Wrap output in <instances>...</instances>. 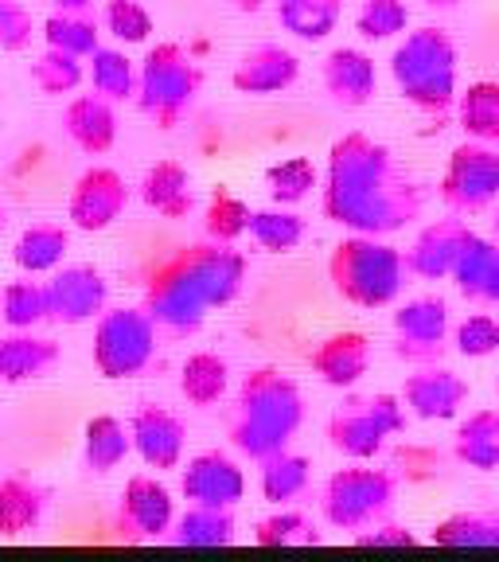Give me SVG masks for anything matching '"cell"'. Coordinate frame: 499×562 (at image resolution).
Returning <instances> with one entry per match:
<instances>
[{
	"label": "cell",
	"instance_id": "cell-24",
	"mask_svg": "<svg viewBox=\"0 0 499 562\" xmlns=\"http://www.w3.org/2000/svg\"><path fill=\"white\" fill-rule=\"evenodd\" d=\"M117 102H110V98H102L98 90H90V94H79L70 98L67 110H63V130H67V137L79 145L87 157H105V153L114 149L117 140Z\"/></svg>",
	"mask_w": 499,
	"mask_h": 562
},
{
	"label": "cell",
	"instance_id": "cell-51",
	"mask_svg": "<svg viewBox=\"0 0 499 562\" xmlns=\"http://www.w3.org/2000/svg\"><path fill=\"white\" fill-rule=\"evenodd\" d=\"M59 12H94V0H52Z\"/></svg>",
	"mask_w": 499,
	"mask_h": 562
},
{
	"label": "cell",
	"instance_id": "cell-50",
	"mask_svg": "<svg viewBox=\"0 0 499 562\" xmlns=\"http://www.w3.org/2000/svg\"><path fill=\"white\" fill-rule=\"evenodd\" d=\"M355 547H418V536L402 524H375L367 531H355Z\"/></svg>",
	"mask_w": 499,
	"mask_h": 562
},
{
	"label": "cell",
	"instance_id": "cell-1",
	"mask_svg": "<svg viewBox=\"0 0 499 562\" xmlns=\"http://www.w3.org/2000/svg\"><path fill=\"white\" fill-rule=\"evenodd\" d=\"M325 220L355 235H395L421 220L426 184L367 133H343L332 140L320 188Z\"/></svg>",
	"mask_w": 499,
	"mask_h": 562
},
{
	"label": "cell",
	"instance_id": "cell-22",
	"mask_svg": "<svg viewBox=\"0 0 499 562\" xmlns=\"http://www.w3.org/2000/svg\"><path fill=\"white\" fill-rule=\"evenodd\" d=\"M386 430L378 426V418L371 414L367 395H351L328 418V446L348 461H375L386 449Z\"/></svg>",
	"mask_w": 499,
	"mask_h": 562
},
{
	"label": "cell",
	"instance_id": "cell-38",
	"mask_svg": "<svg viewBox=\"0 0 499 562\" xmlns=\"http://www.w3.org/2000/svg\"><path fill=\"white\" fill-rule=\"evenodd\" d=\"M44 44L59 47V52L79 55V59H90V55L102 47V24L94 20V12H59L44 20Z\"/></svg>",
	"mask_w": 499,
	"mask_h": 562
},
{
	"label": "cell",
	"instance_id": "cell-6",
	"mask_svg": "<svg viewBox=\"0 0 499 562\" xmlns=\"http://www.w3.org/2000/svg\"><path fill=\"white\" fill-rule=\"evenodd\" d=\"M160 328L145 308H105L94 321V344H90V360H94L102 379H137L157 360Z\"/></svg>",
	"mask_w": 499,
	"mask_h": 562
},
{
	"label": "cell",
	"instance_id": "cell-33",
	"mask_svg": "<svg viewBox=\"0 0 499 562\" xmlns=\"http://www.w3.org/2000/svg\"><path fill=\"white\" fill-rule=\"evenodd\" d=\"M168 543H175V547H230L235 543V508L192 504L184 516H175Z\"/></svg>",
	"mask_w": 499,
	"mask_h": 562
},
{
	"label": "cell",
	"instance_id": "cell-5",
	"mask_svg": "<svg viewBox=\"0 0 499 562\" xmlns=\"http://www.w3.org/2000/svg\"><path fill=\"white\" fill-rule=\"evenodd\" d=\"M203 90V70L200 63L188 55L184 44L165 40V44L149 47V55L137 67V110L149 122H157V130H175L192 114L195 98Z\"/></svg>",
	"mask_w": 499,
	"mask_h": 562
},
{
	"label": "cell",
	"instance_id": "cell-20",
	"mask_svg": "<svg viewBox=\"0 0 499 562\" xmlns=\"http://www.w3.org/2000/svg\"><path fill=\"white\" fill-rule=\"evenodd\" d=\"M320 82H325V94L332 105L363 110L378 94L375 59L367 52H360V47H336V52H328L325 67H320Z\"/></svg>",
	"mask_w": 499,
	"mask_h": 562
},
{
	"label": "cell",
	"instance_id": "cell-8",
	"mask_svg": "<svg viewBox=\"0 0 499 562\" xmlns=\"http://www.w3.org/2000/svg\"><path fill=\"white\" fill-rule=\"evenodd\" d=\"M140 308L157 321L160 336H172V340H188L203 328L207 321V297H203L200 281L192 278L184 255H172L168 262H160L157 270L145 281V297Z\"/></svg>",
	"mask_w": 499,
	"mask_h": 562
},
{
	"label": "cell",
	"instance_id": "cell-27",
	"mask_svg": "<svg viewBox=\"0 0 499 562\" xmlns=\"http://www.w3.org/2000/svg\"><path fill=\"white\" fill-rule=\"evenodd\" d=\"M140 200L145 207L165 215V220H188L195 211L192 172L180 160H157L140 180Z\"/></svg>",
	"mask_w": 499,
	"mask_h": 562
},
{
	"label": "cell",
	"instance_id": "cell-55",
	"mask_svg": "<svg viewBox=\"0 0 499 562\" xmlns=\"http://www.w3.org/2000/svg\"><path fill=\"white\" fill-rule=\"evenodd\" d=\"M491 235L499 238V207H496V215H491Z\"/></svg>",
	"mask_w": 499,
	"mask_h": 562
},
{
	"label": "cell",
	"instance_id": "cell-48",
	"mask_svg": "<svg viewBox=\"0 0 499 562\" xmlns=\"http://www.w3.org/2000/svg\"><path fill=\"white\" fill-rule=\"evenodd\" d=\"M32 12L20 0H0V52H24L32 44Z\"/></svg>",
	"mask_w": 499,
	"mask_h": 562
},
{
	"label": "cell",
	"instance_id": "cell-11",
	"mask_svg": "<svg viewBox=\"0 0 499 562\" xmlns=\"http://www.w3.org/2000/svg\"><path fill=\"white\" fill-rule=\"evenodd\" d=\"M175 524V504L172 492L160 476L137 473L125 481L122 501H117V531L129 543H160L172 536Z\"/></svg>",
	"mask_w": 499,
	"mask_h": 562
},
{
	"label": "cell",
	"instance_id": "cell-7",
	"mask_svg": "<svg viewBox=\"0 0 499 562\" xmlns=\"http://www.w3.org/2000/svg\"><path fill=\"white\" fill-rule=\"evenodd\" d=\"M398 501V476L386 469H367L355 461L351 469H336L325 481L320 512L336 531H367L383 524Z\"/></svg>",
	"mask_w": 499,
	"mask_h": 562
},
{
	"label": "cell",
	"instance_id": "cell-2",
	"mask_svg": "<svg viewBox=\"0 0 499 562\" xmlns=\"http://www.w3.org/2000/svg\"><path fill=\"white\" fill-rule=\"evenodd\" d=\"M305 422V395L277 368H254L238 383L235 406L227 414V438L242 457L262 465L265 457L290 449Z\"/></svg>",
	"mask_w": 499,
	"mask_h": 562
},
{
	"label": "cell",
	"instance_id": "cell-45",
	"mask_svg": "<svg viewBox=\"0 0 499 562\" xmlns=\"http://www.w3.org/2000/svg\"><path fill=\"white\" fill-rule=\"evenodd\" d=\"M254 543L258 547H293V543H320V536H316L313 519H308L305 512L285 504V508L273 512V516L258 519Z\"/></svg>",
	"mask_w": 499,
	"mask_h": 562
},
{
	"label": "cell",
	"instance_id": "cell-43",
	"mask_svg": "<svg viewBox=\"0 0 499 562\" xmlns=\"http://www.w3.org/2000/svg\"><path fill=\"white\" fill-rule=\"evenodd\" d=\"M320 184V172L308 157H290L281 165L265 168V188H270V200L281 207H297L300 200L313 195V188Z\"/></svg>",
	"mask_w": 499,
	"mask_h": 562
},
{
	"label": "cell",
	"instance_id": "cell-26",
	"mask_svg": "<svg viewBox=\"0 0 499 562\" xmlns=\"http://www.w3.org/2000/svg\"><path fill=\"white\" fill-rule=\"evenodd\" d=\"M47 516V488L24 473L0 476V536L20 539L44 524Z\"/></svg>",
	"mask_w": 499,
	"mask_h": 562
},
{
	"label": "cell",
	"instance_id": "cell-15",
	"mask_svg": "<svg viewBox=\"0 0 499 562\" xmlns=\"http://www.w3.org/2000/svg\"><path fill=\"white\" fill-rule=\"evenodd\" d=\"M473 386L465 375L441 368V363H421L413 375H406L402 383V403L410 411V418L421 422H449L465 411Z\"/></svg>",
	"mask_w": 499,
	"mask_h": 562
},
{
	"label": "cell",
	"instance_id": "cell-3",
	"mask_svg": "<svg viewBox=\"0 0 499 562\" xmlns=\"http://www.w3.org/2000/svg\"><path fill=\"white\" fill-rule=\"evenodd\" d=\"M406 255L378 235H355L332 246L328 255V281L340 301L355 308H386L395 305L406 285Z\"/></svg>",
	"mask_w": 499,
	"mask_h": 562
},
{
	"label": "cell",
	"instance_id": "cell-21",
	"mask_svg": "<svg viewBox=\"0 0 499 562\" xmlns=\"http://www.w3.org/2000/svg\"><path fill=\"white\" fill-rule=\"evenodd\" d=\"M468 223L461 215H445V220H433L430 227H421L418 238L410 243L406 250V270L421 281H445L453 278V266H456V255H461V246H465V235H468Z\"/></svg>",
	"mask_w": 499,
	"mask_h": 562
},
{
	"label": "cell",
	"instance_id": "cell-18",
	"mask_svg": "<svg viewBox=\"0 0 499 562\" xmlns=\"http://www.w3.org/2000/svg\"><path fill=\"white\" fill-rule=\"evenodd\" d=\"M180 492L188 504H211V508H235L246 496V476L238 461H230L223 449L195 453L180 469Z\"/></svg>",
	"mask_w": 499,
	"mask_h": 562
},
{
	"label": "cell",
	"instance_id": "cell-49",
	"mask_svg": "<svg viewBox=\"0 0 499 562\" xmlns=\"http://www.w3.org/2000/svg\"><path fill=\"white\" fill-rule=\"evenodd\" d=\"M367 406H371V414L378 418V426L386 430V438H398V434L406 430V418H410V411H406L402 395L378 391V395H367Z\"/></svg>",
	"mask_w": 499,
	"mask_h": 562
},
{
	"label": "cell",
	"instance_id": "cell-36",
	"mask_svg": "<svg viewBox=\"0 0 499 562\" xmlns=\"http://www.w3.org/2000/svg\"><path fill=\"white\" fill-rule=\"evenodd\" d=\"M456 122L465 130V137L484 140V145H499V82L480 79L456 98Z\"/></svg>",
	"mask_w": 499,
	"mask_h": 562
},
{
	"label": "cell",
	"instance_id": "cell-16",
	"mask_svg": "<svg viewBox=\"0 0 499 562\" xmlns=\"http://www.w3.org/2000/svg\"><path fill=\"white\" fill-rule=\"evenodd\" d=\"M297 79H300L297 52H290L285 44H273V40L246 47V52L238 55L235 70H230V87L250 98L285 94V90L297 87Z\"/></svg>",
	"mask_w": 499,
	"mask_h": 562
},
{
	"label": "cell",
	"instance_id": "cell-54",
	"mask_svg": "<svg viewBox=\"0 0 499 562\" xmlns=\"http://www.w3.org/2000/svg\"><path fill=\"white\" fill-rule=\"evenodd\" d=\"M4 227H9V207H4V200H0V235H4Z\"/></svg>",
	"mask_w": 499,
	"mask_h": 562
},
{
	"label": "cell",
	"instance_id": "cell-53",
	"mask_svg": "<svg viewBox=\"0 0 499 562\" xmlns=\"http://www.w3.org/2000/svg\"><path fill=\"white\" fill-rule=\"evenodd\" d=\"M421 4H426V9H456V4H461V0H421Z\"/></svg>",
	"mask_w": 499,
	"mask_h": 562
},
{
	"label": "cell",
	"instance_id": "cell-46",
	"mask_svg": "<svg viewBox=\"0 0 499 562\" xmlns=\"http://www.w3.org/2000/svg\"><path fill=\"white\" fill-rule=\"evenodd\" d=\"M102 27L125 47L145 44V40L152 35V12L145 9L140 0H105Z\"/></svg>",
	"mask_w": 499,
	"mask_h": 562
},
{
	"label": "cell",
	"instance_id": "cell-25",
	"mask_svg": "<svg viewBox=\"0 0 499 562\" xmlns=\"http://www.w3.org/2000/svg\"><path fill=\"white\" fill-rule=\"evenodd\" d=\"M63 360V348L47 336L35 333H16L0 336V383L20 386L35 383V379H47Z\"/></svg>",
	"mask_w": 499,
	"mask_h": 562
},
{
	"label": "cell",
	"instance_id": "cell-40",
	"mask_svg": "<svg viewBox=\"0 0 499 562\" xmlns=\"http://www.w3.org/2000/svg\"><path fill=\"white\" fill-rule=\"evenodd\" d=\"M305 231L308 227L297 211L273 203V207H262L250 215V231L246 235L254 238L262 250H270V255H290V250H297L305 243Z\"/></svg>",
	"mask_w": 499,
	"mask_h": 562
},
{
	"label": "cell",
	"instance_id": "cell-28",
	"mask_svg": "<svg viewBox=\"0 0 499 562\" xmlns=\"http://www.w3.org/2000/svg\"><path fill=\"white\" fill-rule=\"evenodd\" d=\"M453 457L461 465L476 469V473H496L499 469V406L473 411L456 426Z\"/></svg>",
	"mask_w": 499,
	"mask_h": 562
},
{
	"label": "cell",
	"instance_id": "cell-56",
	"mask_svg": "<svg viewBox=\"0 0 499 562\" xmlns=\"http://www.w3.org/2000/svg\"><path fill=\"white\" fill-rule=\"evenodd\" d=\"M496 395H499V375H496Z\"/></svg>",
	"mask_w": 499,
	"mask_h": 562
},
{
	"label": "cell",
	"instance_id": "cell-37",
	"mask_svg": "<svg viewBox=\"0 0 499 562\" xmlns=\"http://www.w3.org/2000/svg\"><path fill=\"white\" fill-rule=\"evenodd\" d=\"M87 63L90 90H98L110 102H133L137 98V67L122 47H98Z\"/></svg>",
	"mask_w": 499,
	"mask_h": 562
},
{
	"label": "cell",
	"instance_id": "cell-29",
	"mask_svg": "<svg viewBox=\"0 0 499 562\" xmlns=\"http://www.w3.org/2000/svg\"><path fill=\"white\" fill-rule=\"evenodd\" d=\"M133 453V434L114 414H94L82 434V461L94 476H110Z\"/></svg>",
	"mask_w": 499,
	"mask_h": 562
},
{
	"label": "cell",
	"instance_id": "cell-31",
	"mask_svg": "<svg viewBox=\"0 0 499 562\" xmlns=\"http://www.w3.org/2000/svg\"><path fill=\"white\" fill-rule=\"evenodd\" d=\"M277 16L281 32H290L300 44H320L336 32L343 16V0H277Z\"/></svg>",
	"mask_w": 499,
	"mask_h": 562
},
{
	"label": "cell",
	"instance_id": "cell-47",
	"mask_svg": "<svg viewBox=\"0 0 499 562\" xmlns=\"http://www.w3.org/2000/svg\"><path fill=\"white\" fill-rule=\"evenodd\" d=\"M453 348L465 360H488L499 351V321L491 313H468L453 328Z\"/></svg>",
	"mask_w": 499,
	"mask_h": 562
},
{
	"label": "cell",
	"instance_id": "cell-13",
	"mask_svg": "<svg viewBox=\"0 0 499 562\" xmlns=\"http://www.w3.org/2000/svg\"><path fill=\"white\" fill-rule=\"evenodd\" d=\"M47 301H52V325H87L110 308V281L98 266H59L47 278Z\"/></svg>",
	"mask_w": 499,
	"mask_h": 562
},
{
	"label": "cell",
	"instance_id": "cell-14",
	"mask_svg": "<svg viewBox=\"0 0 499 562\" xmlns=\"http://www.w3.org/2000/svg\"><path fill=\"white\" fill-rule=\"evenodd\" d=\"M133 434V453L145 461L157 473L184 465V449H188V426L180 414H172L168 406L157 403H140L129 418Z\"/></svg>",
	"mask_w": 499,
	"mask_h": 562
},
{
	"label": "cell",
	"instance_id": "cell-10",
	"mask_svg": "<svg viewBox=\"0 0 499 562\" xmlns=\"http://www.w3.org/2000/svg\"><path fill=\"white\" fill-rule=\"evenodd\" d=\"M129 200H133V188L125 184V176L110 165H94L75 180V188H70L67 220L75 231L98 235V231H110L122 220Z\"/></svg>",
	"mask_w": 499,
	"mask_h": 562
},
{
	"label": "cell",
	"instance_id": "cell-9",
	"mask_svg": "<svg viewBox=\"0 0 499 562\" xmlns=\"http://www.w3.org/2000/svg\"><path fill=\"white\" fill-rule=\"evenodd\" d=\"M441 200L456 215H476L499 203V149L484 140H461L441 176Z\"/></svg>",
	"mask_w": 499,
	"mask_h": 562
},
{
	"label": "cell",
	"instance_id": "cell-42",
	"mask_svg": "<svg viewBox=\"0 0 499 562\" xmlns=\"http://www.w3.org/2000/svg\"><path fill=\"white\" fill-rule=\"evenodd\" d=\"M250 203L238 200L235 192H227V188H215L207 200V211H203V235L211 238V243H230L235 246L238 238L250 231Z\"/></svg>",
	"mask_w": 499,
	"mask_h": 562
},
{
	"label": "cell",
	"instance_id": "cell-34",
	"mask_svg": "<svg viewBox=\"0 0 499 562\" xmlns=\"http://www.w3.org/2000/svg\"><path fill=\"white\" fill-rule=\"evenodd\" d=\"M258 484H262L265 501L285 508V504L300 501V496L308 492V484H313V461L300 453H290V449H281V453H273L262 461Z\"/></svg>",
	"mask_w": 499,
	"mask_h": 562
},
{
	"label": "cell",
	"instance_id": "cell-17",
	"mask_svg": "<svg viewBox=\"0 0 499 562\" xmlns=\"http://www.w3.org/2000/svg\"><path fill=\"white\" fill-rule=\"evenodd\" d=\"M188 262V270H192V278L200 281L203 297H207L211 308H223L230 305V301L242 293L246 285V255L242 250H235L230 243H195V246H184L180 250Z\"/></svg>",
	"mask_w": 499,
	"mask_h": 562
},
{
	"label": "cell",
	"instance_id": "cell-52",
	"mask_svg": "<svg viewBox=\"0 0 499 562\" xmlns=\"http://www.w3.org/2000/svg\"><path fill=\"white\" fill-rule=\"evenodd\" d=\"M230 4H235L238 12H258L265 4V0H230Z\"/></svg>",
	"mask_w": 499,
	"mask_h": 562
},
{
	"label": "cell",
	"instance_id": "cell-4",
	"mask_svg": "<svg viewBox=\"0 0 499 562\" xmlns=\"http://www.w3.org/2000/svg\"><path fill=\"white\" fill-rule=\"evenodd\" d=\"M390 79L398 94L421 110V114L441 117L456 105V44L449 32L426 24L406 32V40L390 55Z\"/></svg>",
	"mask_w": 499,
	"mask_h": 562
},
{
	"label": "cell",
	"instance_id": "cell-23",
	"mask_svg": "<svg viewBox=\"0 0 499 562\" xmlns=\"http://www.w3.org/2000/svg\"><path fill=\"white\" fill-rule=\"evenodd\" d=\"M453 285L473 305H499V238L468 231L453 266Z\"/></svg>",
	"mask_w": 499,
	"mask_h": 562
},
{
	"label": "cell",
	"instance_id": "cell-44",
	"mask_svg": "<svg viewBox=\"0 0 499 562\" xmlns=\"http://www.w3.org/2000/svg\"><path fill=\"white\" fill-rule=\"evenodd\" d=\"M406 27H410V4L406 0H363L360 12H355V32L371 44L406 35Z\"/></svg>",
	"mask_w": 499,
	"mask_h": 562
},
{
	"label": "cell",
	"instance_id": "cell-32",
	"mask_svg": "<svg viewBox=\"0 0 499 562\" xmlns=\"http://www.w3.org/2000/svg\"><path fill=\"white\" fill-rule=\"evenodd\" d=\"M230 386V363L223 360L219 351H192L180 368V395L188 398V406H207L223 403Z\"/></svg>",
	"mask_w": 499,
	"mask_h": 562
},
{
	"label": "cell",
	"instance_id": "cell-19",
	"mask_svg": "<svg viewBox=\"0 0 499 562\" xmlns=\"http://www.w3.org/2000/svg\"><path fill=\"white\" fill-rule=\"evenodd\" d=\"M371 360H375V348H371L367 333H332L308 351V368L325 386H336V391H348L355 386L363 375L371 371Z\"/></svg>",
	"mask_w": 499,
	"mask_h": 562
},
{
	"label": "cell",
	"instance_id": "cell-41",
	"mask_svg": "<svg viewBox=\"0 0 499 562\" xmlns=\"http://www.w3.org/2000/svg\"><path fill=\"white\" fill-rule=\"evenodd\" d=\"M433 547H499L496 512H456L430 531Z\"/></svg>",
	"mask_w": 499,
	"mask_h": 562
},
{
	"label": "cell",
	"instance_id": "cell-57",
	"mask_svg": "<svg viewBox=\"0 0 499 562\" xmlns=\"http://www.w3.org/2000/svg\"><path fill=\"white\" fill-rule=\"evenodd\" d=\"M0 293H4V290H0Z\"/></svg>",
	"mask_w": 499,
	"mask_h": 562
},
{
	"label": "cell",
	"instance_id": "cell-39",
	"mask_svg": "<svg viewBox=\"0 0 499 562\" xmlns=\"http://www.w3.org/2000/svg\"><path fill=\"white\" fill-rule=\"evenodd\" d=\"M82 63L87 59H79V55L59 52V47H44V52L32 59V67H27V82L47 98L70 94V90H79L82 79H87V67H82Z\"/></svg>",
	"mask_w": 499,
	"mask_h": 562
},
{
	"label": "cell",
	"instance_id": "cell-35",
	"mask_svg": "<svg viewBox=\"0 0 499 562\" xmlns=\"http://www.w3.org/2000/svg\"><path fill=\"white\" fill-rule=\"evenodd\" d=\"M0 321L16 333H32L39 325H52V301H47V281H32V273L9 281L0 293Z\"/></svg>",
	"mask_w": 499,
	"mask_h": 562
},
{
	"label": "cell",
	"instance_id": "cell-12",
	"mask_svg": "<svg viewBox=\"0 0 499 562\" xmlns=\"http://www.w3.org/2000/svg\"><path fill=\"white\" fill-rule=\"evenodd\" d=\"M395 356L402 363H438L449 344V301L445 297H413L395 308Z\"/></svg>",
	"mask_w": 499,
	"mask_h": 562
},
{
	"label": "cell",
	"instance_id": "cell-30",
	"mask_svg": "<svg viewBox=\"0 0 499 562\" xmlns=\"http://www.w3.org/2000/svg\"><path fill=\"white\" fill-rule=\"evenodd\" d=\"M70 250V231L63 223H32L20 231L16 246H12V262L24 273H55Z\"/></svg>",
	"mask_w": 499,
	"mask_h": 562
}]
</instances>
